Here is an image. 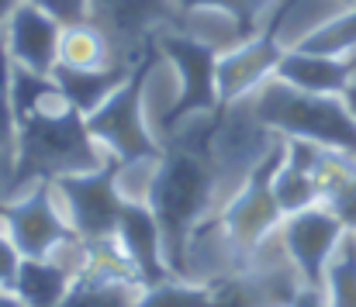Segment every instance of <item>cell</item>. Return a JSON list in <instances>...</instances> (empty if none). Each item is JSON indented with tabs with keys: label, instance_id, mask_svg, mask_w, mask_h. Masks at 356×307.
Segmentation results:
<instances>
[{
	"label": "cell",
	"instance_id": "obj_22",
	"mask_svg": "<svg viewBox=\"0 0 356 307\" xmlns=\"http://www.w3.org/2000/svg\"><path fill=\"white\" fill-rule=\"evenodd\" d=\"M138 307H211V283L194 280H166L159 287H145Z\"/></svg>",
	"mask_w": 356,
	"mask_h": 307
},
{
	"label": "cell",
	"instance_id": "obj_31",
	"mask_svg": "<svg viewBox=\"0 0 356 307\" xmlns=\"http://www.w3.org/2000/svg\"><path fill=\"white\" fill-rule=\"evenodd\" d=\"M336 3H343V7H346V3H353V0H336Z\"/></svg>",
	"mask_w": 356,
	"mask_h": 307
},
{
	"label": "cell",
	"instance_id": "obj_12",
	"mask_svg": "<svg viewBox=\"0 0 356 307\" xmlns=\"http://www.w3.org/2000/svg\"><path fill=\"white\" fill-rule=\"evenodd\" d=\"M118 242H121V249L128 252V259L135 263L142 287H159V283L173 280V273L166 266V252H163L159 221H156L152 207L145 204V201L124 197L121 221H118Z\"/></svg>",
	"mask_w": 356,
	"mask_h": 307
},
{
	"label": "cell",
	"instance_id": "obj_20",
	"mask_svg": "<svg viewBox=\"0 0 356 307\" xmlns=\"http://www.w3.org/2000/svg\"><path fill=\"white\" fill-rule=\"evenodd\" d=\"M142 283L128 280H101V276H76L66 301L59 307H138Z\"/></svg>",
	"mask_w": 356,
	"mask_h": 307
},
{
	"label": "cell",
	"instance_id": "obj_26",
	"mask_svg": "<svg viewBox=\"0 0 356 307\" xmlns=\"http://www.w3.org/2000/svg\"><path fill=\"white\" fill-rule=\"evenodd\" d=\"M21 252L17 245L0 231V290H14V280H17V269H21Z\"/></svg>",
	"mask_w": 356,
	"mask_h": 307
},
{
	"label": "cell",
	"instance_id": "obj_16",
	"mask_svg": "<svg viewBox=\"0 0 356 307\" xmlns=\"http://www.w3.org/2000/svg\"><path fill=\"white\" fill-rule=\"evenodd\" d=\"M138 56H142V52H135V56L115 63L111 69H90V73H83V69H66V66L56 63V69H52L49 76L66 90V97L76 103L83 114H94V110L128 80V73H131V66L138 63Z\"/></svg>",
	"mask_w": 356,
	"mask_h": 307
},
{
	"label": "cell",
	"instance_id": "obj_19",
	"mask_svg": "<svg viewBox=\"0 0 356 307\" xmlns=\"http://www.w3.org/2000/svg\"><path fill=\"white\" fill-rule=\"evenodd\" d=\"M17 166V121H14V63L0 38V190L10 187Z\"/></svg>",
	"mask_w": 356,
	"mask_h": 307
},
{
	"label": "cell",
	"instance_id": "obj_8",
	"mask_svg": "<svg viewBox=\"0 0 356 307\" xmlns=\"http://www.w3.org/2000/svg\"><path fill=\"white\" fill-rule=\"evenodd\" d=\"M0 231L17 245L24 259H45L63 245H70L73 238H80L66 221L56 187L49 180L35 183L17 201H0Z\"/></svg>",
	"mask_w": 356,
	"mask_h": 307
},
{
	"label": "cell",
	"instance_id": "obj_10",
	"mask_svg": "<svg viewBox=\"0 0 356 307\" xmlns=\"http://www.w3.org/2000/svg\"><path fill=\"white\" fill-rule=\"evenodd\" d=\"M180 10L170 0H90V21L108 31V38L121 45V56H135L145 42L173 24Z\"/></svg>",
	"mask_w": 356,
	"mask_h": 307
},
{
	"label": "cell",
	"instance_id": "obj_28",
	"mask_svg": "<svg viewBox=\"0 0 356 307\" xmlns=\"http://www.w3.org/2000/svg\"><path fill=\"white\" fill-rule=\"evenodd\" d=\"M0 307H28L14 290H0Z\"/></svg>",
	"mask_w": 356,
	"mask_h": 307
},
{
	"label": "cell",
	"instance_id": "obj_1",
	"mask_svg": "<svg viewBox=\"0 0 356 307\" xmlns=\"http://www.w3.org/2000/svg\"><path fill=\"white\" fill-rule=\"evenodd\" d=\"M14 121H17V166L7 194L35 183H52L70 173L101 169L111 156L87 128V114L66 90L42 73L14 66Z\"/></svg>",
	"mask_w": 356,
	"mask_h": 307
},
{
	"label": "cell",
	"instance_id": "obj_4",
	"mask_svg": "<svg viewBox=\"0 0 356 307\" xmlns=\"http://www.w3.org/2000/svg\"><path fill=\"white\" fill-rule=\"evenodd\" d=\"M159 56L163 52H159L156 35H152L145 42L138 63L131 66L128 80L94 114H87L90 135L101 142V149L108 156L118 159L121 166H142V163H159L163 159V149L166 145L145 124V83H149Z\"/></svg>",
	"mask_w": 356,
	"mask_h": 307
},
{
	"label": "cell",
	"instance_id": "obj_14",
	"mask_svg": "<svg viewBox=\"0 0 356 307\" xmlns=\"http://www.w3.org/2000/svg\"><path fill=\"white\" fill-rule=\"evenodd\" d=\"M318 152H322V145H315V142L287 138V156H284V163L273 173V197H277V204L284 210V217L322 204L318 180H315Z\"/></svg>",
	"mask_w": 356,
	"mask_h": 307
},
{
	"label": "cell",
	"instance_id": "obj_2",
	"mask_svg": "<svg viewBox=\"0 0 356 307\" xmlns=\"http://www.w3.org/2000/svg\"><path fill=\"white\" fill-rule=\"evenodd\" d=\"M218 183L222 180L211 163V152L208 145H197V138L166 145L163 159L149 176L145 204L159 221L166 266L177 280H194L191 245L208 224Z\"/></svg>",
	"mask_w": 356,
	"mask_h": 307
},
{
	"label": "cell",
	"instance_id": "obj_21",
	"mask_svg": "<svg viewBox=\"0 0 356 307\" xmlns=\"http://www.w3.org/2000/svg\"><path fill=\"white\" fill-rule=\"evenodd\" d=\"M325 294L332 307H356V231H346L325 269Z\"/></svg>",
	"mask_w": 356,
	"mask_h": 307
},
{
	"label": "cell",
	"instance_id": "obj_25",
	"mask_svg": "<svg viewBox=\"0 0 356 307\" xmlns=\"http://www.w3.org/2000/svg\"><path fill=\"white\" fill-rule=\"evenodd\" d=\"M325 207L346 224V231H356V176L343 190H336V194L325 201Z\"/></svg>",
	"mask_w": 356,
	"mask_h": 307
},
{
	"label": "cell",
	"instance_id": "obj_27",
	"mask_svg": "<svg viewBox=\"0 0 356 307\" xmlns=\"http://www.w3.org/2000/svg\"><path fill=\"white\" fill-rule=\"evenodd\" d=\"M287 307H332V304H329L325 287H308V283H301V287L294 290V297H291Z\"/></svg>",
	"mask_w": 356,
	"mask_h": 307
},
{
	"label": "cell",
	"instance_id": "obj_11",
	"mask_svg": "<svg viewBox=\"0 0 356 307\" xmlns=\"http://www.w3.org/2000/svg\"><path fill=\"white\" fill-rule=\"evenodd\" d=\"M59 35H63V24L31 3H17L0 28L10 63L42 76H49L59 63Z\"/></svg>",
	"mask_w": 356,
	"mask_h": 307
},
{
	"label": "cell",
	"instance_id": "obj_9",
	"mask_svg": "<svg viewBox=\"0 0 356 307\" xmlns=\"http://www.w3.org/2000/svg\"><path fill=\"white\" fill-rule=\"evenodd\" d=\"M277 238L284 245V256L298 269L301 283L325 287V269H329V259L336 256L339 242L346 238V224L325 204H315L308 210L287 214L280 221Z\"/></svg>",
	"mask_w": 356,
	"mask_h": 307
},
{
	"label": "cell",
	"instance_id": "obj_29",
	"mask_svg": "<svg viewBox=\"0 0 356 307\" xmlns=\"http://www.w3.org/2000/svg\"><path fill=\"white\" fill-rule=\"evenodd\" d=\"M17 3H21V0H0V28H3V21L10 17V10H14Z\"/></svg>",
	"mask_w": 356,
	"mask_h": 307
},
{
	"label": "cell",
	"instance_id": "obj_13",
	"mask_svg": "<svg viewBox=\"0 0 356 307\" xmlns=\"http://www.w3.org/2000/svg\"><path fill=\"white\" fill-rule=\"evenodd\" d=\"M273 80L305 90V94H325V97H343L356 80V56H315L301 49H284Z\"/></svg>",
	"mask_w": 356,
	"mask_h": 307
},
{
	"label": "cell",
	"instance_id": "obj_17",
	"mask_svg": "<svg viewBox=\"0 0 356 307\" xmlns=\"http://www.w3.org/2000/svg\"><path fill=\"white\" fill-rule=\"evenodd\" d=\"M73 283H76V273L66 263H59L56 256L21 259V269H17V280H14V294L28 307H59L66 301Z\"/></svg>",
	"mask_w": 356,
	"mask_h": 307
},
{
	"label": "cell",
	"instance_id": "obj_6",
	"mask_svg": "<svg viewBox=\"0 0 356 307\" xmlns=\"http://www.w3.org/2000/svg\"><path fill=\"white\" fill-rule=\"evenodd\" d=\"M159 52L177 66L180 73V94L159 114V131L173 135L180 124L201 114H218L222 97H218V45L204 42L191 31H156Z\"/></svg>",
	"mask_w": 356,
	"mask_h": 307
},
{
	"label": "cell",
	"instance_id": "obj_15",
	"mask_svg": "<svg viewBox=\"0 0 356 307\" xmlns=\"http://www.w3.org/2000/svg\"><path fill=\"white\" fill-rule=\"evenodd\" d=\"M128 59L115 52V42L108 38V31L101 24H94L90 17L87 21H76V24H63V35H59V66L66 69H111L115 63Z\"/></svg>",
	"mask_w": 356,
	"mask_h": 307
},
{
	"label": "cell",
	"instance_id": "obj_7",
	"mask_svg": "<svg viewBox=\"0 0 356 307\" xmlns=\"http://www.w3.org/2000/svg\"><path fill=\"white\" fill-rule=\"evenodd\" d=\"M118 173L121 163L111 156L101 169L70 173V176L52 180L66 221L73 224V231L83 242H101V238H115L118 235L121 207H124Z\"/></svg>",
	"mask_w": 356,
	"mask_h": 307
},
{
	"label": "cell",
	"instance_id": "obj_3",
	"mask_svg": "<svg viewBox=\"0 0 356 307\" xmlns=\"http://www.w3.org/2000/svg\"><path fill=\"white\" fill-rule=\"evenodd\" d=\"M249 107L259 124L284 138H305L322 149H336L356 159V114L346 97L305 94L280 80H266L249 94Z\"/></svg>",
	"mask_w": 356,
	"mask_h": 307
},
{
	"label": "cell",
	"instance_id": "obj_18",
	"mask_svg": "<svg viewBox=\"0 0 356 307\" xmlns=\"http://www.w3.org/2000/svg\"><path fill=\"white\" fill-rule=\"evenodd\" d=\"M291 49L315 52V56H356V0L332 10L315 28H308Z\"/></svg>",
	"mask_w": 356,
	"mask_h": 307
},
{
	"label": "cell",
	"instance_id": "obj_30",
	"mask_svg": "<svg viewBox=\"0 0 356 307\" xmlns=\"http://www.w3.org/2000/svg\"><path fill=\"white\" fill-rule=\"evenodd\" d=\"M343 97H346V103H350V110H353V114H356V80H353V83H350V90H346Z\"/></svg>",
	"mask_w": 356,
	"mask_h": 307
},
{
	"label": "cell",
	"instance_id": "obj_23",
	"mask_svg": "<svg viewBox=\"0 0 356 307\" xmlns=\"http://www.w3.org/2000/svg\"><path fill=\"white\" fill-rule=\"evenodd\" d=\"M173 7L180 14H197V10H215V14H225L232 17L242 31V38L256 35L259 31V3L256 0H173Z\"/></svg>",
	"mask_w": 356,
	"mask_h": 307
},
{
	"label": "cell",
	"instance_id": "obj_5",
	"mask_svg": "<svg viewBox=\"0 0 356 307\" xmlns=\"http://www.w3.org/2000/svg\"><path fill=\"white\" fill-rule=\"evenodd\" d=\"M287 156V138L277 135L273 145L259 156V163L245 173V180L238 183V190L229 197V204L218 210L215 224L238 263V273H249L252 259L259 256V249L280 231L284 210L273 197V173Z\"/></svg>",
	"mask_w": 356,
	"mask_h": 307
},
{
	"label": "cell",
	"instance_id": "obj_24",
	"mask_svg": "<svg viewBox=\"0 0 356 307\" xmlns=\"http://www.w3.org/2000/svg\"><path fill=\"white\" fill-rule=\"evenodd\" d=\"M21 3H31V7L52 14L59 24H76V21L90 17V0H21Z\"/></svg>",
	"mask_w": 356,
	"mask_h": 307
}]
</instances>
